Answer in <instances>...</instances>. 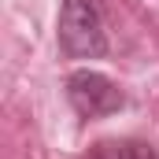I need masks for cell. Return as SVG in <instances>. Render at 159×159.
<instances>
[{
	"instance_id": "3957f363",
	"label": "cell",
	"mask_w": 159,
	"mask_h": 159,
	"mask_svg": "<svg viewBox=\"0 0 159 159\" xmlns=\"http://www.w3.org/2000/svg\"><path fill=\"white\" fill-rule=\"evenodd\" d=\"M85 159H159V152L144 141L133 137H115V141H96Z\"/></svg>"
},
{
	"instance_id": "6da1fadb",
	"label": "cell",
	"mask_w": 159,
	"mask_h": 159,
	"mask_svg": "<svg viewBox=\"0 0 159 159\" xmlns=\"http://www.w3.org/2000/svg\"><path fill=\"white\" fill-rule=\"evenodd\" d=\"M59 48L74 59H96L107 52L104 11L96 0H63V7H59Z\"/></svg>"
},
{
	"instance_id": "7a4b0ae2",
	"label": "cell",
	"mask_w": 159,
	"mask_h": 159,
	"mask_svg": "<svg viewBox=\"0 0 159 159\" xmlns=\"http://www.w3.org/2000/svg\"><path fill=\"white\" fill-rule=\"evenodd\" d=\"M67 100L81 119H104L122 107V89L100 70H74L67 78Z\"/></svg>"
}]
</instances>
